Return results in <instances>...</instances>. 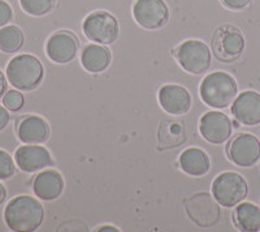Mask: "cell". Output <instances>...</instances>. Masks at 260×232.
Masks as SVG:
<instances>
[{
	"label": "cell",
	"instance_id": "15",
	"mask_svg": "<svg viewBox=\"0 0 260 232\" xmlns=\"http://www.w3.org/2000/svg\"><path fill=\"white\" fill-rule=\"evenodd\" d=\"M15 161L16 164L25 172H36L53 163L52 157L45 146L29 143L16 150Z\"/></svg>",
	"mask_w": 260,
	"mask_h": 232
},
{
	"label": "cell",
	"instance_id": "11",
	"mask_svg": "<svg viewBox=\"0 0 260 232\" xmlns=\"http://www.w3.org/2000/svg\"><path fill=\"white\" fill-rule=\"evenodd\" d=\"M199 131L207 142L220 145L226 142L232 137L233 124L225 113L220 111H210L202 116Z\"/></svg>",
	"mask_w": 260,
	"mask_h": 232
},
{
	"label": "cell",
	"instance_id": "3",
	"mask_svg": "<svg viewBox=\"0 0 260 232\" xmlns=\"http://www.w3.org/2000/svg\"><path fill=\"white\" fill-rule=\"evenodd\" d=\"M7 78L18 90L30 92L43 80L45 69L38 57L24 54L13 57L7 66Z\"/></svg>",
	"mask_w": 260,
	"mask_h": 232
},
{
	"label": "cell",
	"instance_id": "2",
	"mask_svg": "<svg viewBox=\"0 0 260 232\" xmlns=\"http://www.w3.org/2000/svg\"><path fill=\"white\" fill-rule=\"evenodd\" d=\"M201 98L212 108H226L234 102L238 93L236 80L226 72H213L204 77L201 83Z\"/></svg>",
	"mask_w": 260,
	"mask_h": 232
},
{
	"label": "cell",
	"instance_id": "13",
	"mask_svg": "<svg viewBox=\"0 0 260 232\" xmlns=\"http://www.w3.org/2000/svg\"><path fill=\"white\" fill-rule=\"evenodd\" d=\"M159 103L169 115H183L191 108V94L186 88L168 83L159 90Z\"/></svg>",
	"mask_w": 260,
	"mask_h": 232
},
{
	"label": "cell",
	"instance_id": "10",
	"mask_svg": "<svg viewBox=\"0 0 260 232\" xmlns=\"http://www.w3.org/2000/svg\"><path fill=\"white\" fill-rule=\"evenodd\" d=\"M228 154L238 167H252L260 159V141L250 133H240L229 143Z\"/></svg>",
	"mask_w": 260,
	"mask_h": 232
},
{
	"label": "cell",
	"instance_id": "16",
	"mask_svg": "<svg viewBox=\"0 0 260 232\" xmlns=\"http://www.w3.org/2000/svg\"><path fill=\"white\" fill-rule=\"evenodd\" d=\"M187 140L186 124L181 119L162 120L157 129V149H176Z\"/></svg>",
	"mask_w": 260,
	"mask_h": 232
},
{
	"label": "cell",
	"instance_id": "1",
	"mask_svg": "<svg viewBox=\"0 0 260 232\" xmlns=\"http://www.w3.org/2000/svg\"><path fill=\"white\" fill-rule=\"evenodd\" d=\"M4 219L12 231H36L43 223L45 209L34 197L18 196L7 205Z\"/></svg>",
	"mask_w": 260,
	"mask_h": 232
},
{
	"label": "cell",
	"instance_id": "22",
	"mask_svg": "<svg viewBox=\"0 0 260 232\" xmlns=\"http://www.w3.org/2000/svg\"><path fill=\"white\" fill-rule=\"evenodd\" d=\"M24 45V33L17 26L9 25L0 29V50L6 54L17 52Z\"/></svg>",
	"mask_w": 260,
	"mask_h": 232
},
{
	"label": "cell",
	"instance_id": "7",
	"mask_svg": "<svg viewBox=\"0 0 260 232\" xmlns=\"http://www.w3.org/2000/svg\"><path fill=\"white\" fill-rule=\"evenodd\" d=\"M245 38L234 26H222L216 30L212 39V51L216 59L222 63H233L245 51Z\"/></svg>",
	"mask_w": 260,
	"mask_h": 232
},
{
	"label": "cell",
	"instance_id": "8",
	"mask_svg": "<svg viewBox=\"0 0 260 232\" xmlns=\"http://www.w3.org/2000/svg\"><path fill=\"white\" fill-rule=\"evenodd\" d=\"M211 50L204 42L190 39L177 48V60L183 71L191 75H202L211 67Z\"/></svg>",
	"mask_w": 260,
	"mask_h": 232
},
{
	"label": "cell",
	"instance_id": "25",
	"mask_svg": "<svg viewBox=\"0 0 260 232\" xmlns=\"http://www.w3.org/2000/svg\"><path fill=\"white\" fill-rule=\"evenodd\" d=\"M24 96L17 90H11L3 97L4 107L8 108L9 111H18L24 107Z\"/></svg>",
	"mask_w": 260,
	"mask_h": 232
},
{
	"label": "cell",
	"instance_id": "29",
	"mask_svg": "<svg viewBox=\"0 0 260 232\" xmlns=\"http://www.w3.org/2000/svg\"><path fill=\"white\" fill-rule=\"evenodd\" d=\"M7 90V80H6V76L2 71H0V97L4 96V93Z\"/></svg>",
	"mask_w": 260,
	"mask_h": 232
},
{
	"label": "cell",
	"instance_id": "20",
	"mask_svg": "<svg viewBox=\"0 0 260 232\" xmlns=\"http://www.w3.org/2000/svg\"><path fill=\"white\" fill-rule=\"evenodd\" d=\"M181 170L190 176H203L210 171L211 161L208 154L198 148H189L180 155Z\"/></svg>",
	"mask_w": 260,
	"mask_h": 232
},
{
	"label": "cell",
	"instance_id": "28",
	"mask_svg": "<svg viewBox=\"0 0 260 232\" xmlns=\"http://www.w3.org/2000/svg\"><path fill=\"white\" fill-rule=\"evenodd\" d=\"M9 119H11V118H9L8 111L6 110V107L0 106V131H3L7 125H8Z\"/></svg>",
	"mask_w": 260,
	"mask_h": 232
},
{
	"label": "cell",
	"instance_id": "26",
	"mask_svg": "<svg viewBox=\"0 0 260 232\" xmlns=\"http://www.w3.org/2000/svg\"><path fill=\"white\" fill-rule=\"evenodd\" d=\"M12 17L13 12L11 6L4 0H0V27L6 26L9 21L12 20Z\"/></svg>",
	"mask_w": 260,
	"mask_h": 232
},
{
	"label": "cell",
	"instance_id": "21",
	"mask_svg": "<svg viewBox=\"0 0 260 232\" xmlns=\"http://www.w3.org/2000/svg\"><path fill=\"white\" fill-rule=\"evenodd\" d=\"M234 223L243 232L260 231V208L251 202H241L234 210Z\"/></svg>",
	"mask_w": 260,
	"mask_h": 232
},
{
	"label": "cell",
	"instance_id": "31",
	"mask_svg": "<svg viewBox=\"0 0 260 232\" xmlns=\"http://www.w3.org/2000/svg\"><path fill=\"white\" fill-rule=\"evenodd\" d=\"M98 231H118V229L116 228V227H112V226H103L98 229Z\"/></svg>",
	"mask_w": 260,
	"mask_h": 232
},
{
	"label": "cell",
	"instance_id": "5",
	"mask_svg": "<svg viewBox=\"0 0 260 232\" xmlns=\"http://www.w3.org/2000/svg\"><path fill=\"white\" fill-rule=\"evenodd\" d=\"M83 33L90 41L99 45H112L118 38V21L106 11H95L85 18L82 25Z\"/></svg>",
	"mask_w": 260,
	"mask_h": 232
},
{
	"label": "cell",
	"instance_id": "23",
	"mask_svg": "<svg viewBox=\"0 0 260 232\" xmlns=\"http://www.w3.org/2000/svg\"><path fill=\"white\" fill-rule=\"evenodd\" d=\"M25 12L31 16H45L53 9L56 0H20Z\"/></svg>",
	"mask_w": 260,
	"mask_h": 232
},
{
	"label": "cell",
	"instance_id": "30",
	"mask_svg": "<svg viewBox=\"0 0 260 232\" xmlns=\"http://www.w3.org/2000/svg\"><path fill=\"white\" fill-rule=\"evenodd\" d=\"M7 198V191L6 188H4L3 184H0V205L6 201Z\"/></svg>",
	"mask_w": 260,
	"mask_h": 232
},
{
	"label": "cell",
	"instance_id": "19",
	"mask_svg": "<svg viewBox=\"0 0 260 232\" xmlns=\"http://www.w3.org/2000/svg\"><path fill=\"white\" fill-rule=\"evenodd\" d=\"M112 54L110 48L99 43L86 46L81 55L82 67L90 73H102L111 66Z\"/></svg>",
	"mask_w": 260,
	"mask_h": 232
},
{
	"label": "cell",
	"instance_id": "27",
	"mask_svg": "<svg viewBox=\"0 0 260 232\" xmlns=\"http://www.w3.org/2000/svg\"><path fill=\"white\" fill-rule=\"evenodd\" d=\"M221 2L226 8L233 9V11H241V9L247 8L251 3V0H221Z\"/></svg>",
	"mask_w": 260,
	"mask_h": 232
},
{
	"label": "cell",
	"instance_id": "6",
	"mask_svg": "<svg viewBox=\"0 0 260 232\" xmlns=\"http://www.w3.org/2000/svg\"><path fill=\"white\" fill-rule=\"evenodd\" d=\"M185 210L191 222L203 228L215 226L221 217L219 202L206 192L189 197L185 201Z\"/></svg>",
	"mask_w": 260,
	"mask_h": 232
},
{
	"label": "cell",
	"instance_id": "17",
	"mask_svg": "<svg viewBox=\"0 0 260 232\" xmlns=\"http://www.w3.org/2000/svg\"><path fill=\"white\" fill-rule=\"evenodd\" d=\"M32 191L38 198L43 201H53L59 198L64 192V179L57 171H43L34 179Z\"/></svg>",
	"mask_w": 260,
	"mask_h": 232
},
{
	"label": "cell",
	"instance_id": "9",
	"mask_svg": "<svg viewBox=\"0 0 260 232\" xmlns=\"http://www.w3.org/2000/svg\"><path fill=\"white\" fill-rule=\"evenodd\" d=\"M133 16L145 29H160L169 21V8L164 0H137Z\"/></svg>",
	"mask_w": 260,
	"mask_h": 232
},
{
	"label": "cell",
	"instance_id": "24",
	"mask_svg": "<svg viewBox=\"0 0 260 232\" xmlns=\"http://www.w3.org/2000/svg\"><path fill=\"white\" fill-rule=\"evenodd\" d=\"M16 171L12 157L4 150H0V180H6L13 176Z\"/></svg>",
	"mask_w": 260,
	"mask_h": 232
},
{
	"label": "cell",
	"instance_id": "4",
	"mask_svg": "<svg viewBox=\"0 0 260 232\" xmlns=\"http://www.w3.org/2000/svg\"><path fill=\"white\" fill-rule=\"evenodd\" d=\"M248 185L237 172H222L213 180L212 196L224 208H234L247 197Z\"/></svg>",
	"mask_w": 260,
	"mask_h": 232
},
{
	"label": "cell",
	"instance_id": "14",
	"mask_svg": "<svg viewBox=\"0 0 260 232\" xmlns=\"http://www.w3.org/2000/svg\"><path fill=\"white\" fill-rule=\"evenodd\" d=\"M232 113L234 119L247 127L260 124V94L247 90L236 97L232 103Z\"/></svg>",
	"mask_w": 260,
	"mask_h": 232
},
{
	"label": "cell",
	"instance_id": "18",
	"mask_svg": "<svg viewBox=\"0 0 260 232\" xmlns=\"http://www.w3.org/2000/svg\"><path fill=\"white\" fill-rule=\"evenodd\" d=\"M50 133L47 122L36 115L26 116L18 125V138L29 145L45 143L50 138Z\"/></svg>",
	"mask_w": 260,
	"mask_h": 232
},
{
	"label": "cell",
	"instance_id": "12",
	"mask_svg": "<svg viewBox=\"0 0 260 232\" xmlns=\"http://www.w3.org/2000/svg\"><path fill=\"white\" fill-rule=\"evenodd\" d=\"M80 48V41L69 30H60L48 39L46 51L47 56L57 64H67L76 57Z\"/></svg>",
	"mask_w": 260,
	"mask_h": 232
}]
</instances>
